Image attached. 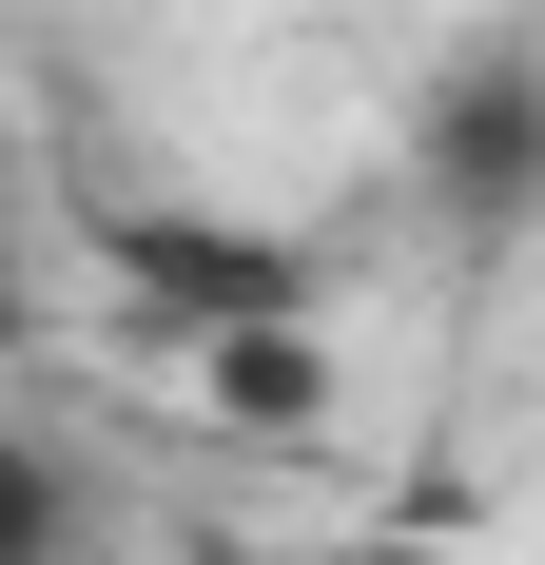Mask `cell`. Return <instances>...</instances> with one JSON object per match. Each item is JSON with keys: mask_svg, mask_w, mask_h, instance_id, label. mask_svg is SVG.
Wrapping results in <instances>:
<instances>
[{"mask_svg": "<svg viewBox=\"0 0 545 565\" xmlns=\"http://www.w3.org/2000/svg\"><path fill=\"white\" fill-rule=\"evenodd\" d=\"M195 565H468L448 526H254V546H195Z\"/></svg>", "mask_w": 545, "mask_h": 565, "instance_id": "6da1fadb", "label": "cell"}, {"mask_svg": "<svg viewBox=\"0 0 545 565\" xmlns=\"http://www.w3.org/2000/svg\"><path fill=\"white\" fill-rule=\"evenodd\" d=\"M58 546H78V488L40 429H0V565H58Z\"/></svg>", "mask_w": 545, "mask_h": 565, "instance_id": "7a4b0ae2", "label": "cell"}]
</instances>
